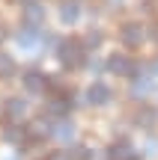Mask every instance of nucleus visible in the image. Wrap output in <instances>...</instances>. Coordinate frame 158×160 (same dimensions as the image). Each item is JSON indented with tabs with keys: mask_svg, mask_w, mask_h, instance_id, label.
<instances>
[{
	"mask_svg": "<svg viewBox=\"0 0 158 160\" xmlns=\"http://www.w3.org/2000/svg\"><path fill=\"white\" fill-rule=\"evenodd\" d=\"M42 18H45V12H42V6H39V3H27V6H24V21H27V24L39 27Z\"/></svg>",
	"mask_w": 158,
	"mask_h": 160,
	"instance_id": "nucleus-11",
	"label": "nucleus"
},
{
	"mask_svg": "<svg viewBox=\"0 0 158 160\" xmlns=\"http://www.w3.org/2000/svg\"><path fill=\"white\" fill-rule=\"evenodd\" d=\"M3 137H6V142H24V139H27V131H24V128L21 125H9V128H6V131H3Z\"/></svg>",
	"mask_w": 158,
	"mask_h": 160,
	"instance_id": "nucleus-12",
	"label": "nucleus"
},
{
	"mask_svg": "<svg viewBox=\"0 0 158 160\" xmlns=\"http://www.w3.org/2000/svg\"><path fill=\"white\" fill-rule=\"evenodd\" d=\"M152 119H155V113H152V110H143V113L137 116V122H140V125H149Z\"/></svg>",
	"mask_w": 158,
	"mask_h": 160,
	"instance_id": "nucleus-17",
	"label": "nucleus"
},
{
	"mask_svg": "<svg viewBox=\"0 0 158 160\" xmlns=\"http://www.w3.org/2000/svg\"><path fill=\"white\" fill-rule=\"evenodd\" d=\"M149 71H152V74L158 77V62H152V65H149Z\"/></svg>",
	"mask_w": 158,
	"mask_h": 160,
	"instance_id": "nucleus-20",
	"label": "nucleus"
},
{
	"mask_svg": "<svg viewBox=\"0 0 158 160\" xmlns=\"http://www.w3.org/2000/svg\"><path fill=\"white\" fill-rule=\"evenodd\" d=\"M99 45H101V33H99V30H93V33L84 39V48H99Z\"/></svg>",
	"mask_w": 158,
	"mask_h": 160,
	"instance_id": "nucleus-16",
	"label": "nucleus"
},
{
	"mask_svg": "<svg viewBox=\"0 0 158 160\" xmlns=\"http://www.w3.org/2000/svg\"><path fill=\"white\" fill-rule=\"evenodd\" d=\"M3 113L9 116L12 122L24 119V113H27V104L21 101V98H9V101H3Z\"/></svg>",
	"mask_w": 158,
	"mask_h": 160,
	"instance_id": "nucleus-9",
	"label": "nucleus"
},
{
	"mask_svg": "<svg viewBox=\"0 0 158 160\" xmlns=\"http://www.w3.org/2000/svg\"><path fill=\"white\" fill-rule=\"evenodd\" d=\"M119 39H123V45H128V48H140L146 36H143V27H140V24L131 21V24H123V30H119Z\"/></svg>",
	"mask_w": 158,
	"mask_h": 160,
	"instance_id": "nucleus-3",
	"label": "nucleus"
},
{
	"mask_svg": "<svg viewBox=\"0 0 158 160\" xmlns=\"http://www.w3.org/2000/svg\"><path fill=\"white\" fill-rule=\"evenodd\" d=\"M57 57L63 59L66 68H81L84 65V45L75 42V39H63L57 45Z\"/></svg>",
	"mask_w": 158,
	"mask_h": 160,
	"instance_id": "nucleus-1",
	"label": "nucleus"
},
{
	"mask_svg": "<svg viewBox=\"0 0 158 160\" xmlns=\"http://www.w3.org/2000/svg\"><path fill=\"white\" fill-rule=\"evenodd\" d=\"M48 160H69V157H66V151H57V154H51Z\"/></svg>",
	"mask_w": 158,
	"mask_h": 160,
	"instance_id": "nucleus-18",
	"label": "nucleus"
},
{
	"mask_svg": "<svg viewBox=\"0 0 158 160\" xmlns=\"http://www.w3.org/2000/svg\"><path fill=\"white\" fill-rule=\"evenodd\" d=\"M6 33H9V30H6V24H3V21H0V42H3V39H6Z\"/></svg>",
	"mask_w": 158,
	"mask_h": 160,
	"instance_id": "nucleus-19",
	"label": "nucleus"
},
{
	"mask_svg": "<svg viewBox=\"0 0 158 160\" xmlns=\"http://www.w3.org/2000/svg\"><path fill=\"white\" fill-rule=\"evenodd\" d=\"M107 71H111V74L128 77V74H134V62H131L128 57H123V53H113V57L107 59Z\"/></svg>",
	"mask_w": 158,
	"mask_h": 160,
	"instance_id": "nucleus-4",
	"label": "nucleus"
},
{
	"mask_svg": "<svg viewBox=\"0 0 158 160\" xmlns=\"http://www.w3.org/2000/svg\"><path fill=\"white\" fill-rule=\"evenodd\" d=\"M66 157H69V160H90V148H84V145H75V148L66 151Z\"/></svg>",
	"mask_w": 158,
	"mask_h": 160,
	"instance_id": "nucleus-15",
	"label": "nucleus"
},
{
	"mask_svg": "<svg viewBox=\"0 0 158 160\" xmlns=\"http://www.w3.org/2000/svg\"><path fill=\"white\" fill-rule=\"evenodd\" d=\"M24 89L33 92V95H39V92L48 89V77L42 74V71H24Z\"/></svg>",
	"mask_w": 158,
	"mask_h": 160,
	"instance_id": "nucleus-6",
	"label": "nucleus"
},
{
	"mask_svg": "<svg viewBox=\"0 0 158 160\" xmlns=\"http://www.w3.org/2000/svg\"><path fill=\"white\" fill-rule=\"evenodd\" d=\"M107 101H111V89H107L105 83H93L87 89V104H93V107H105Z\"/></svg>",
	"mask_w": 158,
	"mask_h": 160,
	"instance_id": "nucleus-5",
	"label": "nucleus"
},
{
	"mask_svg": "<svg viewBox=\"0 0 158 160\" xmlns=\"http://www.w3.org/2000/svg\"><path fill=\"white\" fill-rule=\"evenodd\" d=\"M66 110H69V104H66L63 98H54V101L48 104V113H51V116H57V119H60V116H66Z\"/></svg>",
	"mask_w": 158,
	"mask_h": 160,
	"instance_id": "nucleus-14",
	"label": "nucleus"
},
{
	"mask_svg": "<svg viewBox=\"0 0 158 160\" xmlns=\"http://www.w3.org/2000/svg\"><path fill=\"white\" fill-rule=\"evenodd\" d=\"M107 160H137V157H134V148H131V142L119 139V142H113L111 148H107Z\"/></svg>",
	"mask_w": 158,
	"mask_h": 160,
	"instance_id": "nucleus-7",
	"label": "nucleus"
},
{
	"mask_svg": "<svg viewBox=\"0 0 158 160\" xmlns=\"http://www.w3.org/2000/svg\"><path fill=\"white\" fill-rule=\"evenodd\" d=\"M12 71H15V59H12L9 53H0V80L9 77Z\"/></svg>",
	"mask_w": 158,
	"mask_h": 160,
	"instance_id": "nucleus-13",
	"label": "nucleus"
},
{
	"mask_svg": "<svg viewBox=\"0 0 158 160\" xmlns=\"http://www.w3.org/2000/svg\"><path fill=\"white\" fill-rule=\"evenodd\" d=\"M51 137H54V139H63V142H66V139H72V137H75V128H72V122L57 119V122H54V128H51Z\"/></svg>",
	"mask_w": 158,
	"mask_h": 160,
	"instance_id": "nucleus-10",
	"label": "nucleus"
},
{
	"mask_svg": "<svg viewBox=\"0 0 158 160\" xmlns=\"http://www.w3.org/2000/svg\"><path fill=\"white\" fill-rule=\"evenodd\" d=\"M15 42H18V48L30 51V48H36L42 42V33H39V27H33V24H24V27L15 33Z\"/></svg>",
	"mask_w": 158,
	"mask_h": 160,
	"instance_id": "nucleus-2",
	"label": "nucleus"
},
{
	"mask_svg": "<svg viewBox=\"0 0 158 160\" xmlns=\"http://www.w3.org/2000/svg\"><path fill=\"white\" fill-rule=\"evenodd\" d=\"M60 21H63V24H78V21H81V3L66 0V3L60 6Z\"/></svg>",
	"mask_w": 158,
	"mask_h": 160,
	"instance_id": "nucleus-8",
	"label": "nucleus"
}]
</instances>
